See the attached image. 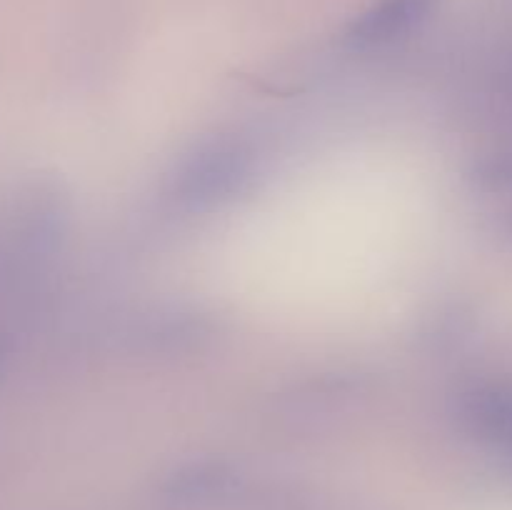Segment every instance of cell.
I'll use <instances>...</instances> for the list:
<instances>
[{
  "instance_id": "6da1fadb",
  "label": "cell",
  "mask_w": 512,
  "mask_h": 510,
  "mask_svg": "<svg viewBox=\"0 0 512 510\" xmlns=\"http://www.w3.org/2000/svg\"><path fill=\"white\" fill-rule=\"evenodd\" d=\"M435 0H375L345 30V40L353 48H380L423 23Z\"/></svg>"
}]
</instances>
